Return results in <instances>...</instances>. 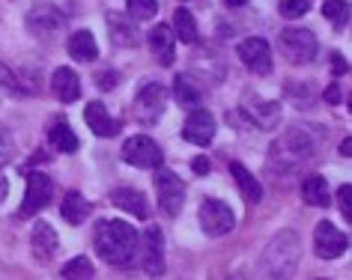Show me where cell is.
Here are the masks:
<instances>
[{
  "mask_svg": "<svg viewBox=\"0 0 352 280\" xmlns=\"http://www.w3.org/2000/svg\"><path fill=\"white\" fill-rule=\"evenodd\" d=\"M349 191H352V185H349V182H343V185H340V194H338V200H340V212H343V218H346V221L352 218V209H349Z\"/></svg>",
  "mask_w": 352,
  "mask_h": 280,
  "instance_id": "35",
  "label": "cell"
},
{
  "mask_svg": "<svg viewBox=\"0 0 352 280\" xmlns=\"http://www.w3.org/2000/svg\"><path fill=\"white\" fill-rule=\"evenodd\" d=\"M242 113H245V119H251L257 128L263 131H272L280 122V104L278 102H272V99H263V95H257L254 90L248 93H242Z\"/></svg>",
  "mask_w": 352,
  "mask_h": 280,
  "instance_id": "6",
  "label": "cell"
},
{
  "mask_svg": "<svg viewBox=\"0 0 352 280\" xmlns=\"http://www.w3.org/2000/svg\"><path fill=\"white\" fill-rule=\"evenodd\" d=\"M126 12L135 21H146L158 15V0H126Z\"/></svg>",
  "mask_w": 352,
  "mask_h": 280,
  "instance_id": "31",
  "label": "cell"
},
{
  "mask_svg": "<svg viewBox=\"0 0 352 280\" xmlns=\"http://www.w3.org/2000/svg\"><path fill=\"white\" fill-rule=\"evenodd\" d=\"M322 15L340 30V27H346V24H349V3H346V0H325V3H322Z\"/></svg>",
  "mask_w": 352,
  "mask_h": 280,
  "instance_id": "30",
  "label": "cell"
},
{
  "mask_svg": "<svg viewBox=\"0 0 352 280\" xmlns=\"http://www.w3.org/2000/svg\"><path fill=\"white\" fill-rule=\"evenodd\" d=\"M108 27H111V39L117 42L120 48H135L140 42V33L135 24H129V19H122L120 12H111L108 15Z\"/></svg>",
  "mask_w": 352,
  "mask_h": 280,
  "instance_id": "23",
  "label": "cell"
},
{
  "mask_svg": "<svg viewBox=\"0 0 352 280\" xmlns=\"http://www.w3.org/2000/svg\"><path fill=\"white\" fill-rule=\"evenodd\" d=\"M298 257H302V239L293 230H280L275 239L263 250V271L272 280H289L298 268Z\"/></svg>",
  "mask_w": 352,
  "mask_h": 280,
  "instance_id": "3",
  "label": "cell"
},
{
  "mask_svg": "<svg viewBox=\"0 0 352 280\" xmlns=\"http://www.w3.org/2000/svg\"><path fill=\"white\" fill-rule=\"evenodd\" d=\"M57 233H54V226L45 224V221H36L33 224V235H30V248H33V257H39L42 262H48L51 257H54V250H57Z\"/></svg>",
  "mask_w": 352,
  "mask_h": 280,
  "instance_id": "20",
  "label": "cell"
},
{
  "mask_svg": "<svg viewBox=\"0 0 352 280\" xmlns=\"http://www.w3.org/2000/svg\"><path fill=\"white\" fill-rule=\"evenodd\" d=\"M48 143L54 146L57 152H75L78 150V137L66 122H54V126L48 128Z\"/></svg>",
  "mask_w": 352,
  "mask_h": 280,
  "instance_id": "27",
  "label": "cell"
},
{
  "mask_svg": "<svg viewBox=\"0 0 352 280\" xmlns=\"http://www.w3.org/2000/svg\"><path fill=\"white\" fill-rule=\"evenodd\" d=\"M236 54H239V60L251 69L254 75H269L272 72V48L263 36H251V39L239 42Z\"/></svg>",
  "mask_w": 352,
  "mask_h": 280,
  "instance_id": "13",
  "label": "cell"
},
{
  "mask_svg": "<svg viewBox=\"0 0 352 280\" xmlns=\"http://www.w3.org/2000/svg\"><path fill=\"white\" fill-rule=\"evenodd\" d=\"M69 57L78 63H93L99 57V45H96V36L90 30H78L69 36Z\"/></svg>",
  "mask_w": 352,
  "mask_h": 280,
  "instance_id": "21",
  "label": "cell"
},
{
  "mask_svg": "<svg viewBox=\"0 0 352 280\" xmlns=\"http://www.w3.org/2000/svg\"><path fill=\"white\" fill-rule=\"evenodd\" d=\"M224 3H227V6H245L248 0H224Z\"/></svg>",
  "mask_w": 352,
  "mask_h": 280,
  "instance_id": "42",
  "label": "cell"
},
{
  "mask_svg": "<svg viewBox=\"0 0 352 280\" xmlns=\"http://www.w3.org/2000/svg\"><path fill=\"white\" fill-rule=\"evenodd\" d=\"M117 81H120V78L113 75V72H99V75H96V84L104 86V90H111V86L117 84Z\"/></svg>",
  "mask_w": 352,
  "mask_h": 280,
  "instance_id": "38",
  "label": "cell"
},
{
  "mask_svg": "<svg viewBox=\"0 0 352 280\" xmlns=\"http://www.w3.org/2000/svg\"><path fill=\"white\" fill-rule=\"evenodd\" d=\"M197 218H200V226H204L206 235H224L236 226V215L224 200H204Z\"/></svg>",
  "mask_w": 352,
  "mask_h": 280,
  "instance_id": "11",
  "label": "cell"
},
{
  "mask_svg": "<svg viewBox=\"0 0 352 280\" xmlns=\"http://www.w3.org/2000/svg\"><path fill=\"white\" fill-rule=\"evenodd\" d=\"M93 206L90 200H87L81 191H69V194L63 197V209H60V215H63L66 224H84L87 218H90Z\"/></svg>",
  "mask_w": 352,
  "mask_h": 280,
  "instance_id": "22",
  "label": "cell"
},
{
  "mask_svg": "<svg viewBox=\"0 0 352 280\" xmlns=\"http://www.w3.org/2000/svg\"><path fill=\"white\" fill-rule=\"evenodd\" d=\"M314 244H316V257L338 259L340 253L349 248V239H346V233H340L331 221H320L316 224V233H314Z\"/></svg>",
  "mask_w": 352,
  "mask_h": 280,
  "instance_id": "14",
  "label": "cell"
},
{
  "mask_svg": "<svg viewBox=\"0 0 352 280\" xmlns=\"http://www.w3.org/2000/svg\"><path fill=\"white\" fill-rule=\"evenodd\" d=\"M138 257L144 262V271L153 277L164 275V233L158 226H149V230L140 233L138 239Z\"/></svg>",
  "mask_w": 352,
  "mask_h": 280,
  "instance_id": "7",
  "label": "cell"
},
{
  "mask_svg": "<svg viewBox=\"0 0 352 280\" xmlns=\"http://www.w3.org/2000/svg\"><path fill=\"white\" fill-rule=\"evenodd\" d=\"M314 137H307L305 128H289L284 131L269 150V161H266V170L269 176L275 179H289L296 176L298 170H305L314 159Z\"/></svg>",
  "mask_w": 352,
  "mask_h": 280,
  "instance_id": "1",
  "label": "cell"
},
{
  "mask_svg": "<svg viewBox=\"0 0 352 280\" xmlns=\"http://www.w3.org/2000/svg\"><path fill=\"white\" fill-rule=\"evenodd\" d=\"M307 10H311V0H280L278 3V12L284 19H302Z\"/></svg>",
  "mask_w": 352,
  "mask_h": 280,
  "instance_id": "32",
  "label": "cell"
},
{
  "mask_svg": "<svg viewBox=\"0 0 352 280\" xmlns=\"http://www.w3.org/2000/svg\"><path fill=\"white\" fill-rule=\"evenodd\" d=\"M12 155H15L12 135H10V131H6L3 126H0V167H3V164H10V161H12Z\"/></svg>",
  "mask_w": 352,
  "mask_h": 280,
  "instance_id": "34",
  "label": "cell"
},
{
  "mask_svg": "<svg viewBox=\"0 0 352 280\" xmlns=\"http://www.w3.org/2000/svg\"><path fill=\"white\" fill-rule=\"evenodd\" d=\"M173 30H176V39L186 42V45H195L197 42V24H195V15L188 10L173 12Z\"/></svg>",
  "mask_w": 352,
  "mask_h": 280,
  "instance_id": "28",
  "label": "cell"
},
{
  "mask_svg": "<svg viewBox=\"0 0 352 280\" xmlns=\"http://www.w3.org/2000/svg\"><path fill=\"white\" fill-rule=\"evenodd\" d=\"M63 27H66V19H63V12H60L54 3H36L28 12V30L42 42L54 39Z\"/></svg>",
  "mask_w": 352,
  "mask_h": 280,
  "instance_id": "8",
  "label": "cell"
},
{
  "mask_svg": "<svg viewBox=\"0 0 352 280\" xmlns=\"http://www.w3.org/2000/svg\"><path fill=\"white\" fill-rule=\"evenodd\" d=\"M278 45H280V54H284L289 63H296V66H305V63H311V60L316 57V36L311 30H305V27L280 30Z\"/></svg>",
  "mask_w": 352,
  "mask_h": 280,
  "instance_id": "4",
  "label": "cell"
},
{
  "mask_svg": "<svg viewBox=\"0 0 352 280\" xmlns=\"http://www.w3.org/2000/svg\"><path fill=\"white\" fill-rule=\"evenodd\" d=\"M111 203L122 209V212H129V215H135V218H149V203H146V197L140 194L138 188H113L111 191Z\"/></svg>",
  "mask_w": 352,
  "mask_h": 280,
  "instance_id": "17",
  "label": "cell"
},
{
  "mask_svg": "<svg viewBox=\"0 0 352 280\" xmlns=\"http://www.w3.org/2000/svg\"><path fill=\"white\" fill-rule=\"evenodd\" d=\"M63 280H93V262L87 259V257H75V259H69L66 266H63Z\"/></svg>",
  "mask_w": 352,
  "mask_h": 280,
  "instance_id": "29",
  "label": "cell"
},
{
  "mask_svg": "<svg viewBox=\"0 0 352 280\" xmlns=\"http://www.w3.org/2000/svg\"><path fill=\"white\" fill-rule=\"evenodd\" d=\"M331 72H334V75H346V72H349V63H346V57H340V54H331Z\"/></svg>",
  "mask_w": 352,
  "mask_h": 280,
  "instance_id": "36",
  "label": "cell"
},
{
  "mask_svg": "<svg viewBox=\"0 0 352 280\" xmlns=\"http://www.w3.org/2000/svg\"><path fill=\"white\" fill-rule=\"evenodd\" d=\"M322 99L329 102V104H338L343 99V93H340V86L338 84H331V86H325V93H322Z\"/></svg>",
  "mask_w": 352,
  "mask_h": 280,
  "instance_id": "37",
  "label": "cell"
},
{
  "mask_svg": "<svg viewBox=\"0 0 352 280\" xmlns=\"http://www.w3.org/2000/svg\"><path fill=\"white\" fill-rule=\"evenodd\" d=\"M84 119H87V126H90L93 135H99V137H111V135H117V131H120V122L111 117L108 108H104L102 102H90V104H87Z\"/></svg>",
  "mask_w": 352,
  "mask_h": 280,
  "instance_id": "19",
  "label": "cell"
},
{
  "mask_svg": "<svg viewBox=\"0 0 352 280\" xmlns=\"http://www.w3.org/2000/svg\"><path fill=\"white\" fill-rule=\"evenodd\" d=\"M191 170H195L197 176H204V173H209V159H200V155H197V159L191 161Z\"/></svg>",
  "mask_w": 352,
  "mask_h": 280,
  "instance_id": "39",
  "label": "cell"
},
{
  "mask_svg": "<svg viewBox=\"0 0 352 280\" xmlns=\"http://www.w3.org/2000/svg\"><path fill=\"white\" fill-rule=\"evenodd\" d=\"M302 197H305V203L325 209L329 206V182L322 176H307L302 182Z\"/></svg>",
  "mask_w": 352,
  "mask_h": 280,
  "instance_id": "26",
  "label": "cell"
},
{
  "mask_svg": "<svg viewBox=\"0 0 352 280\" xmlns=\"http://www.w3.org/2000/svg\"><path fill=\"white\" fill-rule=\"evenodd\" d=\"M311 86H314V84H307V81H298V84L289 81V84H287V95H289V99H293L296 104L307 108V104L314 102V95H305V90H311Z\"/></svg>",
  "mask_w": 352,
  "mask_h": 280,
  "instance_id": "33",
  "label": "cell"
},
{
  "mask_svg": "<svg viewBox=\"0 0 352 280\" xmlns=\"http://www.w3.org/2000/svg\"><path fill=\"white\" fill-rule=\"evenodd\" d=\"M138 239H140V233L129 221L111 218V221H99L93 242H96V250H99V257L108 262V266L126 268L138 257Z\"/></svg>",
  "mask_w": 352,
  "mask_h": 280,
  "instance_id": "2",
  "label": "cell"
},
{
  "mask_svg": "<svg viewBox=\"0 0 352 280\" xmlns=\"http://www.w3.org/2000/svg\"><path fill=\"white\" fill-rule=\"evenodd\" d=\"M182 137L195 146H209L215 140V117L204 108H195L182 126Z\"/></svg>",
  "mask_w": 352,
  "mask_h": 280,
  "instance_id": "15",
  "label": "cell"
},
{
  "mask_svg": "<svg viewBox=\"0 0 352 280\" xmlns=\"http://www.w3.org/2000/svg\"><path fill=\"white\" fill-rule=\"evenodd\" d=\"M173 93H176V102L186 104V108H195V104L204 99V90H200V84L191 75H176Z\"/></svg>",
  "mask_w": 352,
  "mask_h": 280,
  "instance_id": "25",
  "label": "cell"
},
{
  "mask_svg": "<svg viewBox=\"0 0 352 280\" xmlns=\"http://www.w3.org/2000/svg\"><path fill=\"white\" fill-rule=\"evenodd\" d=\"M122 159H126L131 167H140V170H158L164 161L162 155V146L155 143L153 137L146 135H135L122 143Z\"/></svg>",
  "mask_w": 352,
  "mask_h": 280,
  "instance_id": "5",
  "label": "cell"
},
{
  "mask_svg": "<svg viewBox=\"0 0 352 280\" xmlns=\"http://www.w3.org/2000/svg\"><path fill=\"white\" fill-rule=\"evenodd\" d=\"M51 90H54V95L63 104H72L78 95H81V78L75 75V69L60 66L54 72V78H51Z\"/></svg>",
  "mask_w": 352,
  "mask_h": 280,
  "instance_id": "18",
  "label": "cell"
},
{
  "mask_svg": "<svg viewBox=\"0 0 352 280\" xmlns=\"http://www.w3.org/2000/svg\"><path fill=\"white\" fill-rule=\"evenodd\" d=\"M167 108V90L158 81L144 84L135 95V117L140 122H158Z\"/></svg>",
  "mask_w": 352,
  "mask_h": 280,
  "instance_id": "12",
  "label": "cell"
},
{
  "mask_svg": "<svg viewBox=\"0 0 352 280\" xmlns=\"http://www.w3.org/2000/svg\"><path fill=\"white\" fill-rule=\"evenodd\" d=\"M230 173H233L236 185H239V191H242V197L248 200V203H260L263 188L257 185V179H254V173H251L248 167H245V164H239V161H233V164H230Z\"/></svg>",
  "mask_w": 352,
  "mask_h": 280,
  "instance_id": "24",
  "label": "cell"
},
{
  "mask_svg": "<svg viewBox=\"0 0 352 280\" xmlns=\"http://www.w3.org/2000/svg\"><path fill=\"white\" fill-rule=\"evenodd\" d=\"M6 194H10V182H6V176L0 173V203L6 200Z\"/></svg>",
  "mask_w": 352,
  "mask_h": 280,
  "instance_id": "40",
  "label": "cell"
},
{
  "mask_svg": "<svg viewBox=\"0 0 352 280\" xmlns=\"http://www.w3.org/2000/svg\"><path fill=\"white\" fill-rule=\"evenodd\" d=\"M155 200L164 215H170V218L179 215L182 206H186V185H182V179L170 170H162L155 179Z\"/></svg>",
  "mask_w": 352,
  "mask_h": 280,
  "instance_id": "9",
  "label": "cell"
},
{
  "mask_svg": "<svg viewBox=\"0 0 352 280\" xmlns=\"http://www.w3.org/2000/svg\"><path fill=\"white\" fill-rule=\"evenodd\" d=\"M352 152V143H349V140H343V143H340V155H349Z\"/></svg>",
  "mask_w": 352,
  "mask_h": 280,
  "instance_id": "41",
  "label": "cell"
},
{
  "mask_svg": "<svg viewBox=\"0 0 352 280\" xmlns=\"http://www.w3.org/2000/svg\"><path fill=\"white\" fill-rule=\"evenodd\" d=\"M146 42H149V51H153V57L158 60V63H162V66H173V60H176V39H173V30L167 27V24H155Z\"/></svg>",
  "mask_w": 352,
  "mask_h": 280,
  "instance_id": "16",
  "label": "cell"
},
{
  "mask_svg": "<svg viewBox=\"0 0 352 280\" xmlns=\"http://www.w3.org/2000/svg\"><path fill=\"white\" fill-rule=\"evenodd\" d=\"M51 197H54V182H51L48 173H30L28 176V188H24V200H21V218H30L42 212Z\"/></svg>",
  "mask_w": 352,
  "mask_h": 280,
  "instance_id": "10",
  "label": "cell"
}]
</instances>
